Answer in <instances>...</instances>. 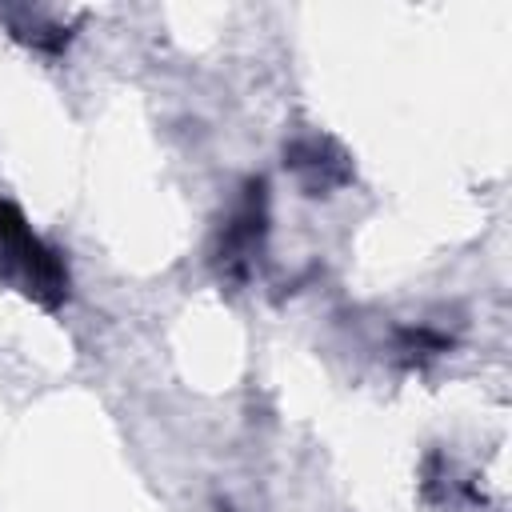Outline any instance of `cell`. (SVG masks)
<instances>
[{
  "label": "cell",
  "instance_id": "cell-1",
  "mask_svg": "<svg viewBox=\"0 0 512 512\" xmlns=\"http://www.w3.org/2000/svg\"><path fill=\"white\" fill-rule=\"evenodd\" d=\"M0 252L8 256V264L16 268V276L24 280V288H28L36 300H44L48 308L64 300V292H68L64 264L56 260L52 248H44V244L28 232L24 216H20L8 200H0Z\"/></svg>",
  "mask_w": 512,
  "mask_h": 512
}]
</instances>
